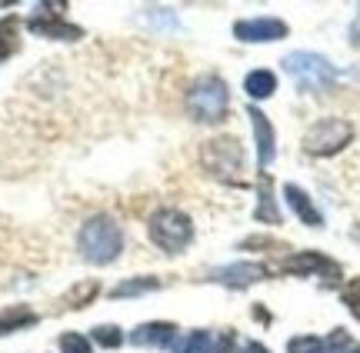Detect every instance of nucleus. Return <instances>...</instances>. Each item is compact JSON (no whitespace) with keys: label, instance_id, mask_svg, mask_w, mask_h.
Wrapping results in <instances>:
<instances>
[{"label":"nucleus","instance_id":"obj_1","mask_svg":"<svg viewBox=\"0 0 360 353\" xmlns=\"http://www.w3.org/2000/svg\"><path fill=\"white\" fill-rule=\"evenodd\" d=\"M80 253L84 260L90 263H114L124 250V234L110 217H90L84 227H80Z\"/></svg>","mask_w":360,"mask_h":353},{"label":"nucleus","instance_id":"obj_2","mask_svg":"<svg viewBox=\"0 0 360 353\" xmlns=\"http://www.w3.org/2000/svg\"><path fill=\"white\" fill-rule=\"evenodd\" d=\"M227 104H231L227 84L214 74L193 80V87L187 91V114L200 124H220L227 117Z\"/></svg>","mask_w":360,"mask_h":353},{"label":"nucleus","instance_id":"obj_3","mask_svg":"<svg viewBox=\"0 0 360 353\" xmlns=\"http://www.w3.org/2000/svg\"><path fill=\"white\" fill-rule=\"evenodd\" d=\"M283 70L290 74V80H294L304 93H321V91H327V87L337 80L334 64H330L327 57H321V53H310V51L287 53V57H283Z\"/></svg>","mask_w":360,"mask_h":353},{"label":"nucleus","instance_id":"obj_4","mask_svg":"<svg viewBox=\"0 0 360 353\" xmlns=\"http://www.w3.org/2000/svg\"><path fill=\"white\" fill-rule=\"evenodd\" d=\"M191 237H193V223H191V217L180 213V210L164 207L150 217V240H154L164 253H180V250L191 244Z\"/></svg>","mask_w":360,"mask_h":353},{"label":"nucleus","instance_id":"obj_5","mask_svg":"<svg viewBox=\"0 0 360 353\" xmlns=\"http://www.w3.org/2000/svg\"><path fill=\"white\" fill-rule=\"evenodd\" d=\"M200 160H204V167L214 173L217 180H224V183L244 180V177H240V171H244V150H240V144H237L233 137H217V140L204 144Z\"/></svg>","mask_w":360,"mask_h":353},{"label":"nucleus","instance_id":"obj_6","mask_svg":"<svg viewBox=\"0 0 360 353\" xmlns=\"http://www.w3.org/2000/svg\"><path fill=\"white\" fill-rule=\"evenodd\" d=\"M354 137V127L347 120L340 117H327V120H317L307 133H304V150L310 157H330L337 150H344Z\"/></svg>","mask_w":360,"mask_h":353},{"label":"nucleus","instance_id":"obj_7","mask_svg":"<svg viewBox=\"0 0 360 353\" xmlns=\"http://www.w3.org/2000/svg\"><path fill=\"white\" fill-rule=\"evenodd\" d=\"M283 274H321L327 284H337L340 280V267H337L334 260H327V257H321V253H314V250H307V253H294V257H287V260L281 263Z\"/></svg>","mask_w":360,"mask_h":353},{"label":"nucleus","instance_id":"obj_8","mask_svg":"<svg viewBox=\"0 0 360 353\" xmlns=\"http://www.w3.org/2000/svg\"><path fill=\"white\" fill-rule=\"evenodd\" d=\"M233 37L247 40V44H267V40L287 37V24L277 17H254V20H240L233 24Z\"/></svg>","mask_w":360,"mask_h":353},{"label":"nucleus","instance_id":"obj_9","mask_svg":"<svg viewBox=\"0 0 360 353\" xmlns=\"http://www.w3.org/2000/svg\"><path fill=\"white\" fill-rule=\"evenodd\" d=\"M270 270L264 263H233V267H220V270H210L207 280L214 284H224V287H233V290H244L257 280H267Z\"/></svg>","mask_w":360,"mask_h":353},{"label":"nucleus","instance_id":"obj_10","mask_svg":"<svg viewBox=\"0 0 360 353\" xmlns=\"http://www.w3.org/2000/svg\"><path fill=\"white\" fill-rule=\"evenodd\" d=\"M247 117L254 124V140H257V164L260 167H270V160L277 154V147H274V127H270V120L260 114L257 107H250L247 110Z\"/></svg>","mask_w":360,"mask_h":353},{"label":"nucleus","instance_id":"obj_11","mask_svg":"<svg viewBox=\"0 0 360 353\" xmlns=\"http://www.w3.org/2000/svg\"><path fill=\"white\" fill-rule=\"evenodd\" d=\"M27 27L34 30V34H40V37H53V40H80V27L74 24H64V20H57V13H51V17H30L27 20Z\"/></svg>","mask_w":360,"mask_h":353},{"label":"nucleus","instance_id":"obj_12","mask_svg":"<svg viewBox=\"0 0 360 353\" xmlns=\"http://www.w3.org/2000/svg\"><path fill=\"white\" fill-rule=\"evenodd\" d=\"M177 337V327L174 324H143L130 333V343H137V347H167L170 340Z\"/></svg>","mask_w":360,"mask_h":353},{"label":"nucleus","instance_id":"obj_13","mask_svg":"<svg viewBox=\"0 0 360 353\" xmlns=\"http://www.w3.org/2000/svg\"><path fill=\"white\" fill-rule=\"evenodd\" d=\"M283 197H287V204L294 207V213L300 217V220L307 223V227H323V217H321V210L310 204V197L297 187V183H287L283 187Z\"/></svg>","mask_w":360,"mask_h":353},{"label":"nucleus","instance_id":"obj_14","mask_svg":"<svg viewBox=\"0 0 360 353\" xmlns=\"http://www.w3.org/2000/svg\"><path fill=\"white\" fill-rule=\"evenodd\" d=\"M257 190H260V200H257V217L260 223H281V210L274 204V183H270L267 173H260L257 177Z\"/></svg>","mask_w":360,"mask_h":353},{"label":"nucleus","instance_id":"obj_15","mask_svg":"<svg viewBox=\"0 0 360 353\" xmlns=\"http://www.w3.org/2000/svg\"><path fill=\"white\" fill-rule=\"evenodd\" d=\"M34 324H37V314L30 307H7V310H0V337L13 333L20 327H34Z\"/></svg>","mask_w":360,"mask_h":353},{"label":"nucleus","instance_id":"obj_16","mask_svg":"<svg viewBox=\"0 0 360 353\" xmlns=\"http://www.w3.org/2000/svg\"><path fill=\"white\" fill-rule=\"evenodd\" d=\"M244 91H247V97L264 100V97H270V93L277 91V77H274L270 70H254V74H247Z\"/></svg>","mask_w":360,"mask_h":353},{"label":"nucleus","instance_id":"obj_17","mask_svg":"<svg viewBox=\"0 0 360 353\" xmlns=\"http://www.w3.org/2000/svg\"><path fill=\"white\" fill-rule=\"evenodd\" d=\"M97 293H101V284H97V280H84V284H77V287H74L64 297V307H74V310H80V307L94 303V297H97Z\"/></svg>","mask_w":360,"mask_h":353},{"label":"nucleus","instance_id":"obj_18","mask_svg":"<svg viewBox=\"0 0 360 353\" xmlns=\"http://www.w3.org/2000/svg\"><path fill=\"white\" fill-rule=\"evenodd\" d=\"M20 51V37H17V17H4L0 20V60Z\"/></svg>","mask_w":360,"mask_h":353},{"label":"nucleus","instance_id":"obj_19","mask_svg":"<svg viewBox=\"0 0 360 353\" xmlns=\"http://www.w3.org/2000/svg\"><path fill=\"white\" fill-rule=\"evenodd\" d=\"M160 287V280L157 277H137V280H127V284H117L114 290H110V297H137V293H147V290H157Z\"/></svg>","mask_w":360,"mask_h":353},{"label":"nucleus","instance_id":"obj_20","mask_svg":"<svg viewBox=\"0 0 360 353\" xmlns=\"http://www.w3.org/2000/svg\"><path fill=\"white\" fill-rule=\"evenodd\" d=\"M177 353H210V337L204 330H193V333H187V340L177 347Z\"/></svg>","mask_w":360,"mask_h":353},{"label":"nucleus","instance_id":"obj_21","mask_svg":"<svg viewBox=\"0 0 360 353\" xmlns=\"http://www.w3.org/2000/svg\"><path fill=\"white\" fill-rule=\"evenodd\" d=\"M94 340L101 343V347H107V350H114V347H120V343H124V333L107 324V327H97V330H94Z\"/></svg>","mask_w":360,"mask_h":353},{"label":"nucleus","instance_id":"obj_22","mask_svg":"<svg viewBox=\"0 0 360 353\" xmlns=\"http://www.w3.org/2000/svg\"><path fill=\"white\" fill-rule=\"evenodd\" d=\"M287 350L290 353H323V343L317 337H294V340L287 343Z\"/></svg>","mask_w":360,"mask_h":353},{"label":"nucleus","instance_id":"obj_23","mask_svg":"<svg viewBox=\"0 0 360 353\" xmlns=\"http://www.w3.org/2000/svg\"><path fill=\"white\" fill-rule=\"evenodd\" d=\"M344 303H347V310L360 320V277L357 280H350L347 287H344Z\"/></svg>","mask_w":360,"mask_h":353},{"label":"nucleus","instance_id":"obj_24","mask_svg":"<svg viewBox=\"0 0 360 353\" xmlns=\"http://www.w3.org/2000/svg\"><path fill=\"white\" fill-rule=\"evenodd\" d=\"M60 350L64 353H90V343L80 333H64L60 337Z\"/></svg>","mask_w":360,"mask_h":353},{"label":"nucleus","instance_id":"obj_25","mask_svg":"<svg viewBox=\"0 0 360 353\" xmlns=\"http://www.w3.org/2000/svg\"><path fill=\"white\" fill-rule=\"evenodd\" d=\"M217 353H233V333H224V337H220V350Z\"/></svg>","mask_w":360,"mask_h":353},{"label":"nucleus","instance_id":"obj_26","mask_svg":"<svg viewBox=\"0 0 360 353\" xmlns=\"http://www.w3.org/2000/svg\"><path fill=\"white\" fill-rule=\"evenodd\" d=\"M244 353H270V350H267V347H264V343H257V340H254V343H247V347H244Z\"/></svg>","mask_w":360,"mask_h":353},{"label":"nucleus","instance_id":"obj_27","mask_svg":"<svg viewBox=\"0 0 360 353\" xmlns=\"http://www.w3.org/2000/svg\"><path fill=\"white\" fill-rule=\"evenodd\" d=\"M350 40H354V44H357V47H360V20H357V24H354V27H350Z\"/></svg>","mask_w":360,"mask_h":353},{"label":"nucleus","instance_id":"obj_28","mask_svg":"<svg viewBox=\"0 0 360 353\" xmlns=\"http://www.w3.org/2000/svg\"><path fill=\"white\" fill-rule=\"evenodd\" d=\"M350 353H360V350H357V347H354V350H350Z\"/></svg>","mask_w":360,"mask_h":353}]
</instances>
